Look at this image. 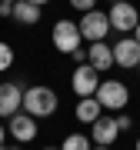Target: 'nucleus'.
I'll use <instances>...</instances> for the list:
<instances>
[{
    "mask_svg": "<svg viewBox=\"0 0 140 150\" xmlns=\"http://www.w3.org/2000/svg\"><path fill=\"white\" fill-rule=\"evenodd\" d=\"M77 27H80V37H83V40L97 43V40H103V37L110 33V17L103 13V10H87L83 20L77 23Z\"/></svg>",
    "mask_w": 140,
    "mask_h": 150,
    "instance_id": "obj_5",
    "label": "nucleus"
},
{
    "mask_svg": "<svg viewBox=\"0 0 140 150\" xmlns=\"http://www.w3.org/2000/svg\"><path fill=\"white\" fill-rule=\"evenodd\" d=\"M107 17H110V30H117L120 37H130V33L137 30V23H140L137 7L127 4V0H117V4L107 10Z\"/></svg>",
    "mask_w": 140,
    "mask_h": 150,
    "instance_id": "obj_2",
    "label": "nucleus"
},
{
    "mask_svg": "<svg viewBox=\"0 0 140 150\" xmlns=\"http://www.w3.org/2000/svg\"><path fill=\"white\" fill-rule=\"evenodd\" d=\"M0 17H13V4H0Z\"/></svg>",
    "mask_w": 140,
    "mask_h": 150,
    "instance_id": "obj_19",
    "label": "nucleus"
},
{
    "mask_svg": "<svg viewBox=\"0 0 140 150\" xmlns=\"http://www.w3.org/2000/svg\"><path fill=\"white\" fill-rule=\"evenodd\" d=\"M100 113H103V107L97 97H80V103H77V120L80 123H93Z\"/></svg>",
    "mask_w": 140,
    "mask_h": 150,
    "instance_id": "obj_13",
    "label": "nucleus"
},
{
    "mask_svg": "<svg viewBox=\"0 0 140 150\" xmlns=\"http://www.w3.org/2000/svg\"><path fill=\"white\" fill-rule=\"evenodd\" d=\"M10 64H13V50H10V43L0 40V70H10Z\"/></svg>",
    "mask_w": 140,
    "mask_h": 150,
    "instance_id": "obj_15",
    "label": "nucleus"
},
{
    "mask_svg": "<svg viewBox=\"0 0 140 150\" xmlns=\"http://www.w3.org/2000/svg\"><path fill=\"white\" fill-rule=\"evenodd\" d=\"M70 57H74L77 64H87V50H74V54H70Z\"/></svg>",
    "mask_w": 140,
    "mask_h": 150,
    "instance_id": "obj_18",
    "label": "nucleus"
},
{
    "mask_svg": "<svg viewBox=\"0 0 140 150\" xmlns=\"http://www.w3.org/2000/svg\"><path fill=\"white\" fill-rule=\"evenodd\" d=\"M7 134H10L17 144H30V140L37 137V120H33L30 113H13L10 123H7Z\"/></svg>",
    "mask_w": 140,
    "mask_h": 150,
    "instance_id": "obj_10",
    "label": "nucleus"
},
{
    "mask_svg": "<svg viewBox=\"0 0 140 150\" xmlns=\"http://www.w3.org/2000/svg\"><path fill=\"white\" fill-rule=\"evenodd\" d=\"M50 40H54V47L60 54H74V50H80V27L70 20H57L54 23V33H50Z\"/></svg>",
    "mask_w": 140,
    "mask_h": 150,
    "instance_id": "obj_4",
    "label": "nucleus"
},
{
    "mask_svg": "<svg viewBox=\"0 0 140 150\" xmlns=\"http://www.w3.org/2000/svg\"><path fill=\"white\" fill-rule=\"evenodd\" d=\"M113 120H117V127H120V130H130V123H134L127 113H120V117H113Z\"/></svg>",
    "mask_w": 140,
    "mask_h": 150,
    "instance_id": "obj_17",
    "label": "nucleus"
},
{
    "mask_svg": "<svg viewBox=\"0 0 140 150\" xmlns=\"http://www.w3.org/2000/svg\"><path fill=\"white\" fill-rule=\"evenodd\" d=\"M43 150H60V147H43Z\"/></svg>",
    "mask_w": 140,
    "mask_h": 150,
    "instance_id": "obj_25",
    "label": "nucleus"
},
{
    "mask_svg": "<svg viewBox=\"0 0 140 150\" xmlns=\"http://www.w3.org/2000/svg\"><path fill=\"white\" fill-rule=\"evenodd\" d=\"M10 20H17L20 27H33V23H40V7H37V4H30V0H17Z\"/></svg>",
    "mask_w": 140,
    "mask_h": 150,
    "instance_id": "obj_12",
    "label": "nucleus"
},
{
    "mask_svg": "<svg viewBox=\"0 0 140 150\" xmlns=\"http://www.w3.org/2000/svg\"><path fill=\"white\" fill-rule=\"evenodd\" d=\"M23 113H30L33 120L54 117L57 113V93L50 87H27L23 90Z\"/></svg>",
    "mask_w": 140,
    "mask_h": 150,
    "instance_id": "obj_1",
    "label": "nucleus"
},
{
    "mask_svg": "<svg viewBox=\"0 0 140 150\" xmlns=\"http://www.w3.org/2000/svg\"><path fill=\"white\" fill-rule=\"evenodd\" d=\"M23 90H27V87H20V83H13V80L0 83V117L10 120L13 113L23 110Z\"/></svg>",
    "mask_w": 140,
    "mask_h": 150,
    "instance_id": "obj_6",
    "label": "nucleus"
},
{
    "mask_svg": "<svg viewBox=\"0 0 140 150\" xmlns=\"http://www.w3.org/2000/svg\"><path fill=\"white\" fill-rule=\"evenodd\" d=\"M137 150H140V137H137Z\"/></svg>",
    "mask_w": 140,
    "mask_h": 150,
    "instance_id": "obj_26",
    "label": "nucleus"
},
{
    "mask_svg": "<svg viewBox=\"0 0 140 150\" xmlns=\"http://www.w3.org/2000/svg\"><path fill=\"white\" fill-rule=\"evenodd\" d=\"M70 7H77L80 13H87V10H97V0H70Z\"/></svg>",
    "mask_w": 140,
    "mask_h": 150,
    "instance_id": "obj_16",
    "label": "nucleus"
},
{
    "mask_svg": "<svg viewBox=\"0 0 140 150\" xmlns=\"http://www.w3.org/2000/svg\"><path fill=\"white\" fill-rule=\"evenodd\" d=\"M0 150H7V147H0Z\"/></svg>",
    "mask_w": 140,
    "mask_h": 150,
    "instance_id": "obj_27",
    "label": "nucleus"
},
{
    "mask_svg": "<svg viewBox=\"0 0 140 150\" xmlns=\"http://www.w3.org/2000/svg\"><path fill=\"white\" fill-rule=\"evenodd\" d=\"M0 4H17V0H0Z\"/></svg>",
    "mask_w": 140,
    "mask_h": 150,
    "instance_id": "obj_24",
    "label": "nucleus"
},
{
    "mask_svg": "<svg viewBox=\"0 0 140 150\" xmlns=\"http://www.w3.org/2000/svg\"><path fill=\"white\" fill-rule=\"evenodd\" d=\"M70 87H74L77 97H93L97 87H100V74L90 64H80V67L74 70V77H70Z\"/></svg>",
    "mask_w": 140,
    "mask_h": 150,
    "instance_id": "obj_7",
    "label": "nucleus"
},
{
    "mask_svg": "<svg viewBox=\"0 0 140 150\" xmlns=\"http://www.w3.org/2000/svg\"><path fill=\"white\" fill-rule=\"evenodd\" d=\"M4 140H7V127L0 123V147H4Z\"/></svg>",
    "mask_w": 140,
    "mask_h": 150,
    "instance_id": "obj_20",
    "label": "nucleus"
},
{
    "mask_svg": "<svg viewBox=\"0 0 140 150\" xmlns=\"http://www.w3.org/2000/svg\"><path fill=\"white\" fill-rule=\"evenodd\" d=\"M117 137H120V127H117L113 117H103V113H100V117L90 123V140H93L97 147H110Z\"/></svg>",
    "mask_w": 140,
    "mask_h": 150,
    "instance_id": "obj_9",
    "label": "nucleus"
},
{
    "mask_svg": "<svg viewBox=\"0 0 140 150\" xmlns=\"http://www.w3.org/2000/svg\"><path fill=\"white\" fill-rule=\"evenodd\" d=\"M87 64L97 70V74L110 70V67H113V47H110V43H103V40L90 43V47H87Z\"/></svg>",
    "mask_w": 140,
    "mask_h": 150,
    "instance_id": "obj_11",
    "label": "nucleus"
},
{
    "mask_svg": "<svg viewBox=\"0 0 140 150\" xmlns=\"http://www.w3.org/2000/svg\"><path fill=\"white\" fill-rule=\"evenodd\" d=\"M113 4H117V0H113Z\"/></svg>",
    "mask_w": 140,
    "mask_h": 150,
    "instance_id": "obj_28",
    "label": "nucleus"
},
{
    "mask_svg": "<svg viewBox=\"0 0 140 150\" xmlns=\"http://www.w3.org/2000/svg\"><path fill=\"white\" fill-rule=\"evenodd\" d=\"M90 147H93V140L83 137V134H70L64 144H60V150H90Z\"/></svg>",
    "mask_w": 140,
    "mask_h": 150,
    "instance_id": "obj_14",
    "label": "nucleus"
},
{
    "mask_svg": "<svg viewBox=\"0 0 140 150\" xmlns=\"http://www.w3.org/2000/svg\"><path fill=\"white\" fill-rule=\"evenodd\" d=\"M113 64L117 67H140V43H137L134 33L130 37H120L113 43Z\"/></svg>",
    "mask_w": 140,
    "mask_h": 150,
    "instance_id": "obj_8",
    "label": "nucleus"
},
{
    "mask_svg": "<svg viewBox=\"0 0 140 150\" xmlns=\"http://www.w3.org/2000/svg\"><path fill=\"white\" fill-rule=\"evenodd\" d=\"M90 150H110V147H97V144H93V147H90Z\"/></svg>",
    "mask_w": 140,
    "mask_h": 150,
    "instance_id": "obj_23",
    "label": "nucleus"
},
{
    "mask_svg": "<svg viewBox=\"0 0 140 150\" xmlns=\"http://www.w3.org/2000/svg\"><path fill=\"white\" fill-rule=\"evenodd\" d=\"M134 37H137V43H140V23H137V30H134Z\"/></svg>",
    "mask_w": 140,
    "mask_h": 150,
    "instance_id": "obj_22",
    "label": "nucleus"
},
{
    "mask_svg": "<svg viewBox=\"0 0 140 150\" xmlns=\"http://www.w3.org/2000/svg\"><path fill=\"white\" fill-rule=\"evenodd\" d=\"M93 97L100 100L103 110H124L127 100H130V90H127V83H120V80H100Z\"/></svg>",
    "mask_w": 140,
    "mask_h": 150,
    "instance_id": "obj_3",
    "label": "nucleus"
},
{
    "mask_svg": "<svg viewBox=\"0 0 140 150\" xmlns=\"http://www.w3.org/2000/svg\"><path fill=\"white\" fill-rule=\"evenodd\" d=\"M30 4H37V7H43V4H50V0H30Z\"/></svg>",
    "mask_w": 140,
    "mask_h": 150,
    "instance_id": "obj_21",
    "label": "nucleus"
}]
</instances>
